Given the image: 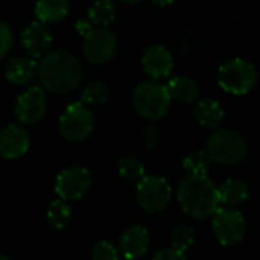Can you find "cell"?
<instances>
[{"label": "cell", "instance_id": "obj_1", "mask_svg": "<svg viewBox=\"0 0 260 260\" xmlns=\"http://www.w3.org/2000/svg\"><path fill=\"white\" fill-rule=\"evenodd\" d=\"M38 79L53 94H69L82 79L81 61L69 50L47 52L37 64Z\"/></svg>", "mask_w": 260, "mask_h": 260}, {"label": "cell", "instance_id": "obj_2", "mask_svg": "<svg viewBox=\"0 0 260 260\" xmlns=\"http://www.w3.org/2000/svg\"><path fill=\"white\" fill-rule=\"evenodd\" d=\"M177 200L184 213L195 219L213 216L219 209L218 187L209 177H187L177 190Z\"/></svg>", "mask_w": 260, "mask_h": 260}, {"label": "cell", "instance_id": "obj_3", "mask_svg": "<svg viewBox=\"0 0 260 260\" xmlns=\"http://www.w3.org/2000/svg\"><path fill=\"white\" fill-rule=\"evenodd\" d=\"M171 99L166 85L154 79L137 84L133 91V105L136 111L148 120L163 119L169 111Z\"/></svg>", "mask_w": 260, "mask_h": 260}, {"label": "cell", "instance_id": "obj_4", "mask_svg": "<svg viewBox=\"0 0 260 260\" xmlns=\"http://www.w3.org/2000/svg\"><path fill=\"white\" fill-rule=\"evenodd\" d=\"M219 87L230 94H247L259 79L257 69L244 58H233L221 64L218 70Z\"/></svg>", "mask_w": 260, "mask_h": 260}, {"label": "cell", "instance_id": "obj_5", "mask_svg": "<svg viewBox=\"0 0 260 260\" xmlns=\"http://www.w3.org/2000/svg\"><path fill=\"white\" fill-rule=\"evenodd\" d=\"M206 152L215 163L236 165L242 161L247 154V142L233 129H218L207 139Z\"/></svg>", "mask_w": 260, "mask_h": 260}, {"label": "cell", "instance_id": "obj_6", "mask_svg": "<svg viewBox=\"0 0 260 260\" xmlns=\"http://www.w3.org/2000/svg\"><path fill=\"white\" fill-rule=\"evenodd\" d=\"M94 126L93 113L82 102L70 104L59 117V131L61 136L69 142H82L85 140Z\"/></svg>", "mask_w": 260, "mask_h": 260}, {"label": "cell", "instance_id": "obj_7", "mask_svg": "<svg viewBox=\"0 0 260 260\" xmlns=\"http://www.w3.org/2000/svg\"><path fill=\"white\" fill-rule=\"evenodd\" d=\"M139 206L148 213H158L166 209L171 201L172 189L169 183L157 175H145L136 190Z\"/></svg>", "mask_w": 260, "mask_h": 260}, {"label": "cell", "instance_id": "obj_8", "mask_svg": "<svg viewBox=\"0 0 260 260\" xmlns=\"http://www.w3.org/2000/svg\"><path fill=\"white\" fill-rule=\"evenodd\" d=\"M117 40L116 35L107 27L91 29L84 35L82 53L84 58L94 66L107 64L116 53Z\"/></svg>", "mask_w": 260, "mask_h": 260}, {"label": "cell", "instance_id": "obj_9", "mask_svg": "<svg viewBox=\"0 0 260 260\" xmlns=\"http://www.w3.org/2000/svg\"><path fill=\"white\" fill-rule=\"evenodd\" d=\"M212 227L215 236L222 245H235L242 241L245 235V219L244 216L230 207L218 209L213 215Z\"/></svg>", "mask_w": 260, "mask_h": 260}, {"label": "cell", "instance_id": "obj_10", "mask_svg": "<svg viewBox=\"0 0 260 260\" xmlns=\"http://www.w3.org/2000/svg\"><path fill=\"white\" fill-rule=\"evenodd\" d=\"M91 186L90 172L85 168L73 166L64 169L55 181V192L64 201L79 200Z\"/></svg>", "mask_w": 260, "mask_h": 260}, {"label": "cell", "instance_id": "obj_11", "mask_svg": "<svg viewBox=\"0 0 260 260\" xmlns=\"http://www.w3.org/2000/svg\"><path fill=\"white\" fill-rule=\"evenodd\" d=\"M47 110V98L43 88L30 87L23 91L15 102V116L20 122L32 125L40 122Z\"/></svg>", "mask_w": 260, "mask_h": 260}, {"label": "cell", "instance_id": "obj_12", "mask_svg": "<svg viewBox=\"0 0 260 260\" xmlns=\"http://www.w3.org/2000/svg\"><path fill=\"white\" fill-rule=\"evenodd\" d=\"M142 67L151 79L158 81L171 75L174 69V59L171 52L165 46L154 44L143 52Z\"/></svg>", "mask_w": 260, "mask_h": 260}, {"label": "cell", "instance_id": "obj_13", "mask_svg": "<svg viewBox=\"0 0 260 260\" xmlns=\"http://www.w3.org/2000/svg\"><path fill=\"white\" fill-rule=\"evenodd\" d=\"M21 44L30 58H43L49 52V47L52 44V34L47 24L41 21L29 23L21 32Z\"/></svg>", "mask_w": 260, "mask_h": 260}, {"label": "cell", "instance_id": "obj_14", "mask_svg": "<svg viewBox=\"0 0 260 260\" xmlns=\"http://www.w3.org/2000/svg\"><path fill=\"white\" fill-rule=\"evenodd\" d=\"M29 148V134L18 125H8L0 131V155L12 160L23 155Z\"/></svg>", "mask_w": 260, "mask_h": 260}, {"label": "cell", "instance_id": "obj_15", "mask_svg": "<svg viewBox=\"0 0 260 260\" xmlns=\"http://www.w3.org/2000/svg\"><path fill=\"white\" fill-rule=\"evenodd\" d=\"M149 247V235L140 225L128 227L120 236V251L126 260L142 257Z\"/></svg>", "mask_w": 260, "mask_h": 260}, {"label": "cell", "instance_id": "obj_16", "mask_svg": "<svg viewBox=\"0 0 260 260\" xmlns=\"http://www.w3.org/2000/svg\"><path fill=\"white\" fill-rule=\"evenodd\" d=\"M35 75H37V62L30 56L11 58L5 67L6 79L15 85H24L30 82Z\"/></svg>", "mask_w": 260, "mask_h": 260}, {"label": "cell", "instance_id": "obj_17", "mask_svg": "<svg viewBox=\"0 0 260 260\" xmlns=\"http://www.w3.org/2000/svg\"><path fill=\"white\" fill-rule=\"evenodd\" d=\"M193 117L201 126L213 129L221 125L224 119V110L218 101L204 98V99L197 101L193 107Z\"/></svg>", "mask_w": 260, "mask_h": 260}, {"label": "cell", "instance_id": "obj_18", "mask_svg": "<svg viewBox=\"0 0 260 260\" xmlns=\"http://www.w3.org/2000/svg\"><path fill=\"white\" fill-rule=\"evenodd\" d=\"M166 88L172 99H177L183 104L195 102L200 98V85L193 78H189V76L172 78L168 82Z\"/></svg>", "mask_w": 260, "mask_h": 260}, {"label": "cell", "instance_id": "obj_19", "mask_svg": "<svg viewBox=\"0 0 260 260\" xmlns=\"http://www.w3.org/2000/svg\"><path fill=\"white\" fill-rule=\"evenodd\" d=\"M219 203L225 207H236L242 203H245L250 197L248 186L241 180H225L218 187Z\"/></svg>", "mask_w": 260, "mask_h": 260}, {"label": "cell", "instance_id": "obj_20", "mask_svg": "<svg viewBox=\"0 0 260 260\" xmlns=\"http://www.w3.org/2000/svg\"><path fill=\"white\" fill-rule=\"evenodd\" d=\"M70 9L69 0H37L35 14L38 21L44 24L56 23L62 20Z\"/></svg>", "mask_w": 260, "mask_h": 260}, {"label": "cell", "instance_id": "obj_21", "mask_svg": "<svg viewBox=\"0 0 260 260\" xmlns=\"http://www.w3.org/2000/svg\"><path fill=\"white\" fill-rule=\"evenodd\" d=\"M88 17L96 26L105 27L116 18V5L113 0H94L88 9Z\"/></svg>", "mask_w": 260, "mask_h": 260}, {"label": "cell", "instance_id": "obj_22", "mask_svg": "<svg viewBox=\"0 0 260 260\" xmlns=\"http://www.w3.org/2000/svg\"><path fill=\"white\" fill-rule=\"evenodd\" d=\"M210 163L212 160L206 151H197L184 158L183 168L189 174V177H207Z\"/></svg>", "mask_w": 260, "mask_h": 260}, {"label": "cell", "instance_id": "obj_23", "mask_svg": "<svg viewBox=\"0 0 260 260\" xmlns=\"http://www.w3.org/2000/svg\"><path fill=\"white\" fill-rule=\"evenodd\" d=\"M47 221L53 229H64L70 221V207L64 200H55L47 209Z\"/></svg>", "mask_w": 260, "mask_h": 260}, {"label": "cell", "instance_id": "obj_24", "mask_svg": "<svg viewBox=\"0 0 260 260\" xmlns=\"http://www.w3.org/2000/svg\"><path fill=\"white\" fill-rule=\"evenodd\" d=\"M119 172L128 181H140L145 177V166L136 157H123L119 161Z\"/></svg>", "mask_w": 260, "mask_h": 260}, {"label": "cell", "instance_id": "obj_25", "mask_svg": "<svg viewBox=\"0 0 260 260\" xmlns=\"http://www.w3.org/2000/svg\"><path fill=\"white\" fill-rule=\"evenodd\" d=\"M108 98V88L102 81H91L82 91L81 94V102L82 104H104Z\"/></svg>", "mask_w": 260, "mask_h": 260}, {"label": "cell", "instance_id": "obj_26", "mask_svg": "<svg viewBox=\"0 0 260 260\" xmlns=\"http://www.w3.org/2000/svg\"><path fill=\"white\" fill-rule=\"evenodd\" d=\"M171 244H172L174 250L184 253L193 244V229L189 225H184V224L175 227L172 232V236H171Z\"/></svg>", "mask_w": 260, "mask_h": 260}, {"label": "cell", "instance_id": "obj_27", "mask_svg": "<svg viewBox=\"0 0 260 260\" xmlns=\"http://www.w3.org/2000/svg\"><path fill=\"white\" fill-rule=\"evenodd\" d=\"M91 260H119V253L111 244L99 242L91 250Z\"/></svg>", "mask_w": 260, "mask_h": 260}, {"label": "cell", "instance_id": "obj_28", "mask_svg": "<svg viewBox=\"0 0 260 260\" xmlns=\"http://www.w3.org/2000/svg\"><path fill=\"white\" fill-rule=\"evenodd\" d=\"M11 46H12V30L5 21H0V59L6 56Z\"/></svg>", "mask_w": 260, "mask_h": 260}, {"label": "cell", "instance_id": "obj_29", "mask_svg": "<svg viewBox=\"0 0 260 260\" xmlns=\"http://www.w3.org/2000/svg\"><path fill=\"white\" fill-rule=\"evenodd\" d=\"M142 140L148 148H155L160 140V129L154 125H148L142 133Z\"/></svg>", "mask_w": 260, "mask_h": 260}, {"label": "cell", "instance_id": "obj_30", "mask_svg": "<svg viewBox=\"0 0 260 260\" xmlns=\"http://www.w3.org/2000/svg\"><path fill=\"white\" fill-rule=\"evenodd\" d=\"M154 260H187L186 254L178 251V250H174V248H165L161 251H158L155 254Z\"/></svg>", "mask_w": 260, "mask_h": 260}, {"label": "cell", "instance_id": "obj_31", "mask_svg": "<svg viewBox=\"0 0 260 260\" xmlns=\"http://www.w3.org/2000/svg\"><path fill=\"white\" fill-rule=\"evenodd\" d=\"M174 0H151V3L155 6V8H168L169 5H172Z\"/></svg>", "mask_w": 260, "mask_h": 260}, {"label": "cell", "instance_id": "obj_32", "mask_svg": "<svg viewBox=\"0 0 260 260\" xmlns=\"http://www.w3.org/2000/svg\"><path fill=\"white\" fill-rule=\"evenodd\" d=\"M119 2H122V3H125V5H137V3H140L142 0H119Z\"/></svg>", "mask_w": 260, "mask_h": 260}, {"label": "cell", "instance_id": "obj_33", "mask_svg": "<svg viewBox=\"0 0 260 260\" xmlns=\"http://www.w3.org/2000/svg\"><path fill=\"white\" fill-rule=\"evenodd\" d=\"M0 260H9L8 257H5V256H0Z\"/></svg>", "mask_w": 260, "mask_h": 260}]
</instances>
